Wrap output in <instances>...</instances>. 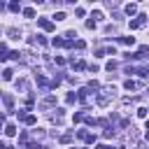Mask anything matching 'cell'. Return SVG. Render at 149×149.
<instances>
[{
	"instance_id": "obj_1",
	"label": "cell",
	"mask_w": 149,
	"mask_h": 149,
	"mask_svg": "<svg viewBox=\"0 0 149 149\" xmlns=\"http://www.w3.org/2000/svg\"><path fill=\"white\" fill-rule=\"evenodd\" d=\"M112 100H114V88H102V91L98 93V98H95V102H98L100 107H107Z\"/></svg>"
},
{
	"instance_id": "obj_2",
	"label": "cell",
	"mask_w": 149,
	"mask_h": 149,
	"mask_svg": "<svg viewBox=\"0 0 149 149\" xmlns=\"http://www.w3.org/2000/svg\"><path fill=\"white\" fill-rule=\"evenodd\" d=\"M37 26H40L42 30H49V33L56 28V23H54V21H49V19H44V16H42V19H37Z\"/></svg>"
},
{
	"instance_id": "obj_3",
	"label": "cell",
	"mask_w": 149,
	"mask_h": 149,
	"mask_svg": "<svg viewBox=\"0 0 149 149\" xmlns=\"http://www.w3.org/2000/svg\"><path fill=\"white\" fill-rule=\"evenodd\" d=\"M77 137H79V140H84V142H88V144H91V142H95V135H93V133H88V130H77Z\"/></svg>"
},
{
	"instance_id": "obj_4",
	"label": "cell",
	"mask_w": 149,
	"mask_h": 149,
	"mask_svg": "<svg viewBox=\"0 0 149 149\" xmlns=\"http://www.w3.org/2000/svg\"><path fill=\"white\" fill-rule=\"evenodd\" d=\"M144 23H147V16H144V14H140L137 19H133V21H130V30H135V28H142Z\"/></svg>"
},
{
	"instance_id": "obj_5",
	"label": "cell",
	"mask_w": 149,
	"mask_h": 149,
	"mask_svg": "<svg viewBox=\"0 0 149 149\" xmlns=\"http://www.w3.org/2000/svg\"><path fill=\"white\" fill-rule=\"evenodd\" d=\"M35 79H37V86H40L42 91H49V88H51V84L47 81V77H44V74H37Z\"/></svg>"
},
{
	"instance_id": "obj_6",
	"label": "cell",
	"mask_w": 149,
	"mask_h": 149,
	"mask_svg": "<svg viewBox=\"0 0 149 149\" xmlns=\"http://www.w3.org/2000/svg\"><path fill=\"white\" fill-rule=\"evenodd\" d=\"M51 105H56V95H44V100H42V107H51Z\"/></svg>"
},
{
	"instance_id": "obj_7",
	"label": "cell",
	"mask_w": 149,
	"mask_h": 149,
	"mask_svg": "<svg viewBox=\"0 0 149 149\" xmlns=\"http://www.w3.org/2000/svg\"><path fill=\"white\" fill-rule=\"evenodd\" d=\"M126 14H128V16H135V14H137V5H135V2L126 5Z\"/></svg>"
},
{
	"instance_id": "obj_8",
	"label": "cell",
	"mask_w": 149,
	"mask_h": 149,
	"mask_svg": "<svg viewBox=\"0 0 149 149\" xmlns=\"http://www.w3.org/2000/svg\"><path fill=\"white\" fill-rule=\"evenodd\" d=\"M123 88H126V91H135V88H140V84H137V81H133V79H128V81L123 84Z\"/></svg>"
},
{
	"instance_id": "obj_9",
	"label": "cell",
	"mask_w": 149,
	"mask_h": 149,
	"mask_svg": "<svg viewBox=\"0 0 149 149\" xmlns=\"http://www.w3.org/2000/svg\"><path fill=\"white\" fill-rule=\"evenodd\" d=\"M5 135L14 137V135H16V126H14V123H7V126H5Z\"/></svg>"
},
{
	"instance_id": "obj_10",
	"label": "cell",
	"mask_w": 149,
	"mask_h": 149,
	"mask_svg": "<svg viewBox=\"0 0 149 149\" xmlns=\"http://www.w3.org/2000/svg\"><path fill=\"white\" fill-rule=\"evenodd\" d=\"M21 12H23V16H26V19H35V9H33V7H23Z\"/></svg>"
},
{
	"instance_id": "obj_11",
	"label": "cell",
	"mask_w": 149,
	"mask_h": 149,
	"mask_svg": "<svg viewBox=\"0 0 149 149\" xmlns=\"http://www.w3.org/2000/svg\"><path fill=\"white\" fill-rule=\"evenodd\" d=\"M7 35H9L12 40H19V37H21V30H19V28H9V30H7Z\"/></svg>"
},
{
	"instance_id": "obj_12",
	"label": "cell",
	"mask_w": 149,
	"mask_h": 149,
	"mask_svg": "<svg viewBox=\"0 0 149 149\" xmlns=\"http://www.w3.org/2000/svg\"><path fill=\"white\" fill-rule=\"evenodd\" d=\"M7 58H9V54H7V47H5V44H0V63H5Z\"/></svg>"
},
{
	"instance_id": "obj_13",
	"label": "cell",
	"mask_w": 149,
	"mask_h": 149,
	"mask_svg": "<svg viewBox=\"0 0 149 149\" xmlns=\"http://www.w3.org/2000/svg\"><path fill=\"white\" fill-rule=\"evenodd\" d=\"M119 42L126 44V47H133V44H135V37H119Z\"/></svg>"
},
{
	"instance_id": "obj_14",
	"label": "cell",
	"mask_w": 149,
	"mask_h": 149,
	"mask_svg": "<svg viewBox=\"0 0 149 149\" xmlns=\"http://www.w3.org/2000/svg\"><path fill=\"white\" fill-rule=\"evenodd\" d=\"M51 44H54V47H68V40H61V37H54V40H51Z\"/></svg>"
},
{
	"instance_id": "obj_15",
	"label": "cell",
	"mask_w": 149,
	"mask_h": 149,
	"mask_svg": "<svg viewBox=\"0 0 149 149\" xmlns=\"http://www.w3.org/2000/svg\"><path fill=\"white\" fill-rule=\"evenodd\" d=\"M19 140H21V144H26V147H28V144H30V135H28V133H26V130H23V133H21V135H19Z\"/></svg>"
},
{
	"instance_id": "obj_16",
	"label": "cell",
	"mask_w": 149,
	"mask_h": 149,
	"mask_svg": "<svg viewBox=\"0 0 149 149\" xmlns=\"http://www.w3.org/2000/svg\"><path fill=\"white\" fill-rule=\"evenodd\" d=\"M12 77H14V70H9V68H7V70H2V79H5V81H9Z\"/></svg>"
},
{
	"instance_id": "obj_17",
	"label": "cell",
	"mask_w": 149,
	"mask_h": 149,
	"mask_svg": "<svg viewBox=\"0 0 149 149\" xmlns=\"http://www.w3.org/2000/svg\"><path fill=\"white\" fill-rule=\"evenodd\" d=\"M74 100H79V95H77V93H68V98H65V102H68V105H72Z\"/></svg>"
},
{
	"instance_id": "obj_18",
	"label": "cell",
	"mask_w": 149,
	"mask_h": 149,
	"mask_svg": "<svg viewBox=\"0 0 149 149\" xmlns=\"http://www.w3.org/2000/svg\"><path fill=\"white\" fill-rule=\"evenodd\" d=\"M2 100H5V105H7L9 109H12V105H14V98H12L9 93H7V95H2Z\"/></svg>"
},
{
	"instance_id": "obj_19",
	"label": "cell",
	"mask_w": 149,
	"mask_h": 149,
	"mask_svg": "<svg viewBox=\"0 0 149 149\" xmlns=\"http://www.w3.org/2000/svg\"><path fill=\"white\" fill-rule=\"evenodd\" d=\"M84 119H86V114H84V112H77V114L72 116V121H74V123H79V121H84Z\"/></svg>"
},
{
	"instance_id": "obj_20",
	"label": "cell",
	"mask_w": 149,
	"mask_h": 149,
	"mask_svg": "<svg viewBox=\"0 0 149 149\" xmlns=\"http://www.w3.org/2000/svg\"><path fill=\"white\" fill-rule=\"evenodd\" d=\"M35 121H37V116H35V114H28V116L23 119V123H28V126H33Z\"/></svg>"
},
{
	"instance_id": "obj_21",
	"label": "cell",
	"mask_w": 149,
	"mask_h": 149,
	"mask_svg": "<svg viewBox=\"0 0 149 149\" xmlns=\"http://www.w3.org/2000/svg\"><path fill=\"white\" fill-rule=\"evenodd\" d=\"M61 142H63V144H70V142H72V133H65V135H61Z\"/></svg>"
},
{
	"instance_id": "obj_22",
	"label": "cell",
	"mask_w": 149,
	"mask_h": 149,
	"mask_svg": "<svg viewBox=\"0 0 149 149\" xmlns=\"http://www.w3.org/2000/svg\"><path fill=\"white\" fill-rule=\"evenodd\" d=\"M91 19H93V21H100V19H102V12H100V9H93Z\"/></svg>"
},
{
	"instance_id": "obj_23",
	"label": "cell",
	"mask_w": 149,
	"mask_h": 149,
	"mask_svg": "<svg viewBox=\"0 0 149 149\" xmlns=\"http://www.w3.org/2000/svg\"><path fill=\"white\" fill-rule=\"evenodd\" d=\"M72 65H74V70H77V72H81V70L86 68V63H84V61H77V63H72Z\"/></svg>"
},
{
	"instance_id": "obj_24",
	"label": "cell",
	"mask_w": 149,
	"mask_h": 149,
	"mask_svg": "<svg viewBox=\"0 0 149 149\" xmlns=\"http://www.w3.org/2000/svg\"><path fill=\"white\" fill-rule=\"evenodd\" d=\"M21 56H23V54H19V51H9V58H12V61H21Z\"/></svg>"
},
{
	"instance_id": "obj_25",
	"label": "cell",
	"mask_w": 149,
	"mask_h": 149,
	"mask_svg": "<svg viewBox=\"0 0 149 149\" xmlns=\"http://www.w3.org/2000/svg\"><path fill=\"white\" fill-rule=\"evenodd\" d=\"M116 68H119V63H116V61H109V63H107V70H109V72H114Z\"/></svg>"
},
{
	"instance_id": "obj_26",
	"label": "cell",
	"mask_w": 149,
	"mask_h": 149,
	"mask_svg": "<svg viewBox=\"0 0 149 149\" xmlns=\"http://www.w3.org/2000/svg\"><path fill=\"white\" fill-rule=\"evenodd\" d=\"M33 135H35L37 140H42V137H44V130H42V128H35V130H33Z\"/></svg>"
},
{
	"instance_id": "obj_27",
	"label": "cell",
	"mask_w": 149,
	"mask_h": 149,
	"mask_svg": "<svg viewBox=\"0 0 149 149\" xmlns=\"http://www.w3.org/2000/svg\"><path fill=\"white\" fill-rule=\"evenodd\" d=\"M84 47H86L84 40H74V49H84Z\"/></svg>"
},
{
	"instance_id": "obj_28",
	"label": "cell",
	"mask_w": 149,
	"mask_h": 149,
	"mask_svg": "<svg viewBox=\"0 0 149 149\" xmlns=\"http://www.w3.org/2000/svg\"><path fill=\"white\" fill-rule=\"evenodd\" d=\"M147 112H149L147 107H140V109H137V116H140V119H144V116H147Z\"/></svg>"
},
{
	"instance_id": "obj_29",
	"label": "cell",
	"mask_w": 149,
	"mask_h": 149,
	"mask_svg": "<svg viewBox=\"0 0 149 149\" xmlns=\"http://www.w3.org/2000/svg\"><path fill=\"white\" fill-rule=\"evenodd\" d=\"M9 9H12V12H19L21 5H19V2H9Z\"/></svg>"
},
{
	"instance_id": "obj_30",
	"label": "cell",
	"mask_w": 149,
	"mask_h": 149,
	"mask_svg": "<svg viewBox=\"0 0 149 149\" xmlns=\"http://www.w3.org/2000/svg\"><path fill=\"white\" fill-rule=\"evenodd\" d=\"M35 40H37V44H42V47H47V37H42V35H37Z\"/></svg>"
},
{
	"instance_id": "obj_31",
	"label": "cell",
	"mask_w": 149,
	"mask_h": 149,
	"mask_svg": "<svg viewBox=\"0 0 149 149\" xmlns=\"http://www.w3.org/2000/svg\"><path fill=\"white\" fill-rule=\"evenodd\" d=\"M61 81H63V77H61V74H56V77H54V81H51V86H58Z\"/></svg>"
},
{
	"instance_id": "obj_32",
	"label": "cell",
	"mask_w": 149,
	"mask_h": 149,
	"mask_svg": "<svg viewBox=\"0 0 149 149\" xmlns=\"http://www.w3.org/2000/svg\"><path fill=\"white\" fill-rule=\"evenodd\" d=\"M88 70H91V72H98V70H100V65H98V63H91V65H88Z\"/></svg>"
},
{
	"instance_id": "obj_33",
	"label": "cell",
	"mask_w": 149,
	"mask_h": 149,
	"mask_svg": "<svg viewBox=\"0 0 149 149\" xmlns=\"http://www.w3.org/2000/svg\"><path fill=\"white\" fill-rule=\"evenodd\" d=\"M54 19H56V21H63V19H65V14H63V12H56V16H54Z\"/></svg>"
},
{
	"instance_id": "obj_34",
	"label": "cell",
	"mask_w": 149,
	"mask_h": 149,
	"mask_svg": "<svg viewBox=\"0 0 149 149\" xmlns=\"http://www.w3.org/2000/svg\"><path fill=\"white\" fill-rule=\"evenodd\" d=\"M86 28H91V30H93V28H95V21H93V19H88V21H86Z\"/></svg>"
},
{
	"instance_id": "obj_35",
	"label": "cell",
	"mask_w": 149,
	"mask_h": 149,
	"mask_svg": "<svg viewBox=\"0 0 149 149\" xmlns=\"http://www.w3.org/2000/svg\"><path fill=\"white\" fill-rule=\"evenodd\" d=\"M5 126V114H0V128Z\"/></svg>"
},
{
	"instance_id": "obj_36",
	"label": "cell",
	"mask_w": 149,
	"mask_h": 149,
	"mask_svg": "<svg viewBox=\"0 0 149 149\" xmlns=\"http://www.w3.org/2000/svg\"><path fill=\"white\" fill-rule=\"evenodd\" d=\"M95 149H109V147H107V144H98Z\"/></svg>"
},
{
	"instance_id": "obj_37",
	"label": "cell",
	"mask_w": 149,
	"mask_h": 149,
	"mask_svg": "<svg viewBox=\"0 0 149 149\" xmlns=\"http://www.w3.org/2000/svg\"><path fill=\"white\" fill-rule=\"evenodd\" d=\"M116 149H126V147H116Z\"/></svg>"
},
{
	"instance_id": "obj_38",
	"label": "cell",
	"mask_w": 149,
	"mask_h": 149,
	"mask_svg": "<svg viewBox=\"0 0 149 149\" xmlns=\"http://www.w3.org/2000/svg\"><path fill=\"white\" fill-rule=\"evenodd\" d=\"M147 149H149V147H147Z\"/></svg>"
}]
</instances>
